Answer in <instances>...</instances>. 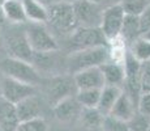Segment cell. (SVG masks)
I'll return each instance as SVG.
<instances>
[{"label": "cell", "mask_w": 150, "mask_h": 131, "mask_svg": "<svg viewBox=\"0 0 150 131\" xmlns=\"http://www.w3.org/2000/svg\"><path fill=\"white\" fill-rule=\"evenodd\" d=\"M48 24L59 33L71 36L79 28L73 4L62 0L48 7Z\"/></svg>", "instance_id": "cell-4"}, {"label": "cell", "mask_w": 150, "mask_h": 131, "mask_svg": "<svg viewBox=\"0 0 150 131\" xmlns=\"http://www.w3.org/2000/svg\"><path fill=\"white\" fill-rule=\"evenodd\" d=\"M17 115H18L20 122L22 121H30L34 118H41L42 114V102L35 94L22 100L21 102L16 105Z\"/></svg>", "instance_id": "cell-15"}, {"label": "cell", "mask_w": 150, "mask_h": 131, "mask_svg": "<svg viewBox=\"0 0 150 131\" xmlns=\"http://www.w3.org/2000/svg\"><path fill=\"white\" fill-rule=\"evenodd\" d=\"M108 46L83 49V50L71 51L65 58V71L69 75H76L77 72L91 67H100L110 60Z\"/></svg>", "instance_id": "cell-2"}, {"label": "cell", "mask_w": 150, "mask_h": 131, "mask_svg": "<svg viewBox=\"0 0 150 131\" xmlns=\"http://www.w3.org/2000/svg\"><path fill=\"white\" fill-rule=\"evenodd\" d=\"M137 112L150 117V92H145L141 94L137 104Z\"/></svg>", "instance_id": "cell-31"}, {"label": "cell", "mask_w": 150, "mask_h": 131, "mask_svg": "<svg viewBox=\"0 0 150 131\" xmlns=\"http://www.w3.org/2000/svg\"><path fill=\"white\" fill-rule=\"evenodd\" d=\"M142 37H144V38H145V39H148V41H150V29H149V30H148V31H145V33H144V34H142Z\"/></svg>", "instance_id": "cell-36"}, {"label": "cell", "mask_w": 150, "mask_h": 131, "mask_svg": "<svg viewBox=\"0 0 150 131\" xmlns=\"http://www.w3.org/2000/svg\"><path fill=\"white\" fill-rule=\"evenodd\" d=\"M18 123L16 105L0 96V131H16Z\"/></svg>", "instance_id": "cell-14"}, {"label": "cell", "mask_w": 150, "mask_h": 131, "mask_svg": "<svg viewBox=\"0 0 150 131\" xmlns=\"http://www.w3.org/2000/svg\"><path fill=\"white\" fill-rule=\"evenodd\" d=\"M137 113V105L134 104V101L131 98V96L128 94L125 91H123V93L120 94V97L117 98L116 104L114 105L110 115L115 118H119L122 121L128 122L129 119L133 117Z\"/></svg>", "instance_id": "cell-16"}, {"label": "cell", "mask_w": 150, "mask_h": 131, "mask_svg": "<svg viewBox=\"0 0 150 131\" xmlns=\"http://www.w3.org/2000/svg\"><path fill=\"white\" fill-rule=\"evenodd\" d=\"M127 13L124 11L123 4H114L110 5L103 11V19L100 29H102L105 37L107 41H115L117 37H120L122 33V28L124 24V19H125Z\"/></svg>", "instance_id": "cell-9"}, {"label": "cell", "mask_w": 150, "mask_h": 131, "mask_svg": "<svg viewBox=\"0 0 150 131\" xmlns=\"http://www.w3.org/2000/svg\"><path fill=\"white\" fill-rule=\"evenodd\" d=\"M5 1H7V0H0V5H3V4H4V3Z\"/></svg>", "instance_id": "cell-39"}, {"label": "cell", "mask_w": 150, "mask_h": 131, "mask_svg": "<svg viewBox=\"0 0 150 131\" xmlns=\"http://www.w3.org/2000/svg\"><path fill=\"white\" fill-rule=\"evenodd\" d=\"M37 92L35 85H31L28 83H22L16 79L4 76L1 84V97L7 101L12 102L13 105H17L22 100L34 96Z\"/></svg>", "instance_id": "cell-11"}, {"label": "cell", "mask_w": 150, "mask_h": 131, "mask_svg": "<svg viewBox=\"0 0 150 131\" xmlns=\"http://www.w3.org/2000/svg\"><path fill=\"white\" fill-rule=\"evenodd\" d=\"M141 87L142 93L150 92V60L141 64Z\"/></svg>", "instance_id": "cell-30"}, {"label": "cell", "mask_w": 150, "mask_h": 131, "mask_svg": "<svg viewBox=\"0 0 150 131\" xmlns=\"http://www.w3.org/2000/svg\"><path fill=\"white\" fill-rule=\"evenodd\" d=\"M148 131H150V126H149V129H148Z\"/></svg>", "instance_id": "cell-40"}, {"label": "cell", "mask_w": 150, "mask_h": 131, "mask_svg": "<svg viewBox=\"0 0 150 131\" xmlns=\"http://www.w3.org/2000/svg\"><path fill=\"white\" fill-rule=\"evenodd\" d=\"M74 83L77 89H102L106 85L105 76L100 67H91V68L83 69L73 75Z\"/></svg>", "instance_id": "cell-12"}, {"label": "cell", "mask_w": 150, "mask_h": 131, "mask_svg": "<svg viewBox=\"0 0 150 131\" xmlns=\"http://www.w3.org/2000/svg\"><path fill=\"white\" fill-rule=\"evenodd\" d=\"M7 54V51H5V47H4V43H3V38H1V34H0V59H3V55Z\"/></svg>", "instance_id": "cell-35"}, {"label": "cell", "mask_w": 150, "mask_h": 131, "mask_svg": "<svg viewBox=\"0 0 150 131\" xmlns=\"http://www.w3.org/2000/svg\"><path fill=\"white\" fill-rule=\"evenodd\" d=\"M39 3H42L43 5H46V7H51V5H54V4H56V3H59V1H62V0H38Z\"/></svg>", "instance_id": "cell-34"}, {"label": "cell", "mask_w": 150, "mask_h": 131, "mask_svg": "<svg viewBox=\"0 0 150 131\" xmlns=\"http://www.w3.org/2000/svg\"><path fill=\"white\" fill-rule=\"evenodd\" d=\"M3 9L9 24H26L28 22L22 0H7L3 4Z\"/></svg>", "instance_id": "cell-19"}, {"label": "cell", "mask_w": 150, "mask_h": 131, "mask_svg": "<svg viewBox=\"0 0 150 131\" xmlns=\"http://www.w3.org/2000/svg\"><path fill=\"white\" fill-rule=\"evenodd\" d=\"M128 126L131 131H148L150 126V117L137 112L128 121Z\"/></svg>", "instance_id": "cell-27"}, {"label": "cell", "mask_w": 150, "mask_h": 131, "mask_svg": "<svg viewBox=\"0 0 150 131\" xmlns=\"http://www.w3.org/2000/svg\"><path fill=\"white\" fill-rule=\"evenodd\" d=\"M77 91L79 89H77L73 76H71L69 74L56 75L51 77L50 84H48V101L54 106L64 98L76 96Z\"/></svg>", "instance_id": "cell-10"}, {"label": "cell", "mask_w": 150, "mask_h": 131, "mask_svg": "<svg viewBox=\"0 0 150 131\" xmlns=\"http://www.w3.org/2000/svg\"><path fill=\"white\" fill-rule=\"evenodd\" d=\"M122 4L127 14L140 16L145 11V8L149 5V3H148V0H124Z\"/></svg>", "instance_id": "cell-29"}, {"label": "cell", "mask_w": 150, "mask_h": 131, "mask_svg": "<svg viewBox=\"0 0 150 131\" xmlns=\"http://www.w3.org/2000/svg\"><path fill=\"white\" fill-rule=\"evenodd\" d=\"M16 131H47V123L42 117L30 121H22L18 123Z\"/></svg>", "instance_id": "cell-28"}, {"label": "cell", "mask_w": 150, "mask_h": 131, "mask_svg": "<svg viewBox=\"0 0 150 131\" xmlns=\"http://www.w3.org/2000/svg\"><path fill=\"white\" fill-rule=\"evenodd\" d=\"M3 77H4V75L1 74V71H0V96H1V84H3Z\"/></svg>", "instance_id": "cell-37"}, {"label": "cell", "mask_w": 150, "mask_h": 131, "mask_svg": "<svg viewBox=\"0 0 150 131\" xmlns=\"http://www.w3.org/2000/svg\"><path fill=\"white\" fill-rule=\"evenodd\" d=\"M7 24H8V21H7V17H5L4 9H3V5H0V29Z\"/></svg>", "instance_id": "cell-33"}, {"label": "cell", "mask_w": 150, "mask_h": 131, "mask_svg": "<svg viewBox=\"0 0 150 131\" xmlns=\"http://www.w3.org/2000/svg\"><path fill=\"white\" fill-rule=\"evenodd\" d=\"M57 51L52 52H34L31 63L35 67V69L41 74L48 72V74H55L56 71V54Z\"/></svg>", "instance_id": "cell-22"}, {"label": "cell", "mask_w": 150, "mask_h": 131, "mask_svg": "<svg viewBox=\"0 0 150 131\" xmlns=\"http://www.w3.org/2000/svg\"><path fill=\"white\" fill-rule=\"evenodd\" d=\"M63 1H67V3H72V4H73L74 1H77V0H63Z\"/></svg>", "instance_id": "cell-38"}, {"label": "cell", "mask_w": 150, "mask_h": 131, "mask_svg": "<svg viewBox=\"0 0 150 131\" xmlns=\"http://www.w3.org/2000/svg\"><path fill=\"white\" fill-rule=\"evenodd\" d=\"M74 13L82 28H100L103 19V8L94 0H77L73 3Z\"/></svg>", "instance_id": "cell-7"}, {"label": "cell", "mask_w": 150, "mask_h": 131, "mask_svg": "<svg viewBox=\"0 0 150 131\" xmlns=\"http://www.w3.org/2000/svg\"><path fill=\"white\" fill-rule=\"evenodd\" d=\"M71 51L83 50V49L108 46V41L100 28H82L79 26L68 38Z\"/></svg>", "instance_id": "cell-6"}, {"label": "cell", "mask_w": 150, "mask_h": 131, "mask_svg": "<svg viewBox=\"0 0 150 131\" xmlns=\"http://www.w3.org/2000/svg\"><path fill=\"white\" fill-rule=\"evenodd\" d=\"M128 51L141 63L148 62L150 60V41L145 39L141 36L140 38H137L133 43L129 45Z\"/></svg>", "instance_id": "cell-23"}, {"label": "cell", "mask_w": 150, "mask_h": 131, "mask_svg": "<svg viewBox=\"0 0 150 131\" xmlns=\"http://www.w3.org/2000/svg\"><path fill=\"white\" fill-rule=\"evenodd\" d=\"M100 69L105 76L106 85L120 87L125 81V68L124 63L120 62H108L100 66Z\"/></svg>", "instance_id": "cell-17"}, {"label": "cell", "mask_w": 150, "mask_h": 131, "mask_svg": "<svg viewBox=\"0 0 150 131\" xmlns=\"http://www.w3.org/2000/svg\"><path fill=\"white\" fill-rule=\"evenodd\" d=\"M122 93L123 91L120 87L105 85L102 88V91H100V98H99V104H98L97 109L103 115H108Z\"/></svg>", "instance_id": "cell-18"}, {"label": "cell", "mask_w": 150, "mask_h": 131, "mask_svg": "<svg viewBox=\"0 0 150 131\" xmlns=\"http://www.w3.org/2000/svg\"><path fill=\"white\" fill-rule=\"evenodd\" d=\"M26 12L28 22H38L47 24L48 22V8L39 3L38 0H22Z\"/></svg>", "instance_id": "cell-20"}, {"label": "cell", "mask_w": 150, "mask_h": 131, "mask_svg": "<svg viewBox=\"0 0 150 131\" xmlns=\"http://www.w3.org/2000/svg\"><path fill=\"white\" fill-rule=\"evenodd\" d=\"M1 38L8 57L31 62L34 51L29 45L25 24H9L1 28Z\"/></svg>", "instance_id": "cell-1"}, {"label": "cell", "mask_w": 150, "mask_h": 131, "mask_svg": "<svg viewBox=\"0 0 150 131\" xmlns=\"http://www.w3.org/2000/svg\"><path fill=\"white\" fill-rule=\"evenodd\" d=\"M123 63L125 68V81H124L125 92L137 105L142 94V87H141V64L142 63L137 60L129 51H127Z\"/></svg>", "instance_id": "cell-8"}, {"label": "cell", "mask_w": 150, "mask_h": 131, "mask_svg": "<svg viewBox=\"0 0 150 131\" xmlns=\"http://www.w3.org/2000/svg\"><path fill=\"white\" fill-rule=\"evenodd\" d=\"M142 36V31H141V22H140V16L136 14H127L125 19H124V24L122 28V33L120 37L128 42L129 45L133 43L137 38Z\"/></svg>", "instance_id": "cell-21"}, {"label": "cell", "mask_w": 150, "mask_h": 131, "mask_svg": "<svg viewBox=\"0 0 150 131\" xmlns=\"http://www.w3.org/2000/svg\"><path fill=\"white\" fill-rule=\"evenodd\" d=\"M0 71L4 76L16 79L31 85H37L42 80L39 72L35 69L31 62L12 57H4L3 59H0Z\"/></svg>", "instance_id": "cell-3"}, {"label": "cell", "mask_w": 150, "mask_h": 131, "mask_svg": "<svg viewBox=\"0 0 150 131\" xmlns=\"http://www.w3.org/2000/svg\"><path fill=\"white\" fill-rule=\"evenodd\" d=\"M26 36L29 45L34 52H52L59 51V43L55 37L48 31L45 24L26 22Z\"/></svg>", "instance_id": "cell-5"}, {"label": "cell", "mask_w": 150, "mask_h": 131, "mask_svg": "<svg viewBox=\"0 0 150 131\" xmlns=\"http://www.w3.org/2000/svg\"><path fill=\"white\" fill-rule=\"evenodd\" d=\"M102 89H81L77 91L76 97L82 107H98Z\"/></svg>", "instance_id": "cell-24"}, {"label": "cell", "mask_w": 150, "mask_h": 131, "mask_svg": "<svg viewBox=\"0 0 150 131\" xmlns=\"http://www.w3.org/2000/svg\"><path fill=\"white\" fill-rule=\"evenodd\" d=\"M140 22H141V31L144 34L145 31H148L150 29V4L140 14Z\"/></svg>", "instance_id": "cell-32"}, {"label": "cell", "mask_w": 150, "mask_h": 131, "mask_svg": "<svg viewBox=\"0 0 150 131\" xmlns=\"http://www.w3.org/2000/svg\"><path fill=\"white\" fill-rule=\"evenodd\" d=\"M80 117H81V121L86 127H97L102 125L105 115L97 107H83Z\"/></svg>", "instance_id": "cell-25"}, {"label": "cell", "mask_w": 150, "mask_h": 131, "mask_svg": "<svg viewBox=\"0 0 150 131\" xmlns=\"http://www.w3.org/2000/svg\"><path fill=\"white\" fill-rule=\"evenodd\" d=\"M103 131H131L128 126V122L122 121L119 118H115L112 115H105L100 125Z\"/></svg>", "instance_id": "cell-26"}, {"label": "cell", "mask_w": 150, "mask_h": 131, "mask_svg": "<svg viewBox=\"0 0 150 131\" xmlns=\"http://www.w3.org/2000/svg\"><path fill=\"white\" fill-rule=\"evenodd\" d=\"M82 105L79 102L76 96H71L64 100L59 101L52 106V113L55 118L60 122H71L79 115H81Z\"/></svg>", "instance_id": "cell-13"}]
</instances>
